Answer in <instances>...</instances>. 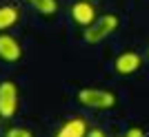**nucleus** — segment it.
Here are the masks:
<instances>
[{"mask_svg":"<svg viewBox=\"0 0 149 137\" xmlns=\"http://www.w3.org/2000/svg\"><path fill=\"white\" fill-rule=\"evenodd\" d=\"M78 102L85 108L91 111H111L118 104V95L111 88H102V86H82L78 91Z\"/></svg>","mask_w":149,"mask_h":137,"instance_id":"obj_1","label":"nucleus"},{"mask_svg":"<svg viewBox=\"0 0 149 137\" xmlns=\"http://www.w3.org/2000/svg\"><path fill=\"white\" fill-rule=\"evenodd\" d=\"M118 27H120V18L116 13H100L91 25L82 29V40L87 44H100L111 33H116Z\"/></svg>","mask_w":149,"mask_h":137,"instance_id":"obj_2","label":"nucleus"},{"mask_svg":"<svg viewBox=\"0 0 149 137\" xmlns=\"http://www.w3.org/2000/svg\"><path fill=\"white\" fill-rule=\"evenodd\" d=\"M20 106V88L13 80L0 82V119L16 117Z\"/></svg>","mask_w":149,"mask_h":137,"instance_id":"obj_3","label":"nucleus"},{"mask_svg":"<svg viewBox=\"0 0 149 137\" xmlns=\"http://www.w3.org/2000/svg\"><path fill=\"white\" fill-rule=\"evenodd\" d=\"M69 16L74 20L78 27H89L93 20L98 18L100 13L96 11V5H93V0H76L74 5L69 7Z\"/></svg>","mask_w":149,"mask_h":137,"instance_id":"obj_4","label":"nucleus"},{"mask_svg":"<svg viewBox=\"0 0 149 137\" xmlns=\"http://www.w3.org/2000/svg\"><path fill=\"white\" fill-rule=\"evenodd\" d=\"M0 60L7 64H16L22 60V44L9 31L0 33Z\"/></svg>","mask_w":149,"mask_h":137,"instance_id":"obj_5","label":"nucleus"},{"mask_svg":"<svg viewBox=\"0 0 149 137\" xmlns=\"http://www.w3.org/2000/svg\"><path fill=\"white\" fill-rule=\"evenodd\" d=\"M140 66H143V55H140L138 51H131V49L118 53L116 60H113V68H116V73L123 75V77L134 75Z\"/></svg>","mask_w":149,"mask_h":137,"instance_id":"obj_6","label":"nucleus"},{"mask_svg":"<svg viewBox=\"0 0 149 137\" xmlns=\"http://www.w3.org/2000/svg\"><path fill=\"white\" fill-rule=\"evenodd\" d=\"M87 133H89L87 119L80 117V115H74V117H67L58 126L54 137H87Z\"/></svg>","mask_w":149,"mask_h":137,"instance_id":"obj_7","label":"nucleus"},{"mask_svg":"<svg viewBox=\"0 0 149 137\" xmlns=\"http://www.w3.org/2000/svg\"><path fill=\"white\" fill-rule=\"evenodd\" d=\"M20 20V7L16 5H0V33L9 31L18 25Z\"/></svg>","mask_w":149,"mask_h":137,"instance_id":"obj_8","label":"nucleus"},{"mask_svg":"<svg viewBox=\"0 0 149 137\" xmlns=\"http://www.w3.org/2000/svg\"><path fill=\"white\" fill-rule=\"evenodd\" d=\"M25 2L33 11H38L40 16H54V13H58V9H60L58 0H25Z\"/></svg>","mask_w":149,"mask_h":137,"instance_id":"obj_9","label":"nucleus"},{"mask_svg":"<svg viewBox=\"0 0 149 137\" xmlns=\"http://www.w3.org/2000/svg\"><path fill=\"white\" fill-rule=\"evenodd\" d=\"M5 137H33V131L27 126H9L5 131Z\"/></svg>","mask_w":149,"mask_h":137,"instance_id":"obj_10","label":"nucleus"},{"mask_svg":"<svg viewBox=\"0 0 149 137\" xmlns=\"http://www.w3.org/2000/svg\"><path fill=\"white\" fill-rule=\"evenodd\" d=\"M123 137H147V135H145V128H143V126H129L127 133H125Z\"/></svg>","mask_w":149,"mask_h":137,"instance_id":"obj_11","label":"nucleus"},{"mask_svg":"<svg viewBox=\"0 0 149 137\" xmlns=\"http://www.w3.org/2000/svg\"><path fill=\"white\" fill-rule=\"evenodd\" d=\"M87 137H107V133L102 131V128H89Z\"/></svg>","mask_w":149,"mask_h":137,"instance_id":"obj_12","label":"nucleus"}]
</instances>
